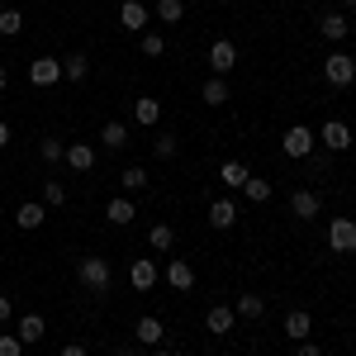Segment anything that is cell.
Wrapping results in <instances>:
<instances>
[{"label": "cell", "mask_w": 356, "mask_h": 356, "mask_svg": "<svg viewBox=\"0 0 356 356\" xmlns=\"http://www.w3.org/2000/svg\"><path fill=\"white\" fill-rule=\"evenodd\" d=\"M76 280H81L90 295H110L114 271H110V261H105V257H81V261H76Z\"/></svg>", "instance_id": "6da1fadb"}, {"label": "cell", "mask_w": 356, "mask_h": 356, "mask_svg": "<svg viewBox=\"0 0 356 356\" xmlns=\"http://www.w3.org/2000/svg\"><path fill=\"white\" fill-rule=\"evenodd\" d=\"M314 143H318V134H314L309 124H290L285 138H280V152H285L290 162H304V157H314Z\"/></svg>", "instance_id": "7a4b0ae2"}, {"label": "cell", "mask_w": 356, "mask_h": 356, "mask_svg": "<svg viewBox=\"0 0 356 356\" xmlns=\"http://www.w3.org/2000/svg\"><path fill=\"white\" fill-rule=\"evenodd\" d=\"M323 76H328V86H352L356 81V62L337 48V53H328V62H323Z\"/></svg>", "instance_id": "3957f363"}, {"label": "cell", "mask_w": 356, "mask_h": 356, "mask_svg": "<svg viewBox=\"0 0 356 356\" xmlns=\"http://www.w3.org/2000/svg\"><path fill=\"white\" fill-rule=\"evenodd\" d=\"M328 247L342 252V257H352L356 252V219H332L328 223Z\"/></svg>", "instance_id": "277c9868"}, {"label": "cell", "mask_w": 356, "mask_h": 356, "mask_svg": "<svg viewBox=\"0 0 356 356\" xmlns=\"http://www.w3.org/2000/svg\"><path fill=\"white\" fill-rule=\"evenodd\" d=\"M29 81L38 86V90H43V86H57L62 81V57H33V62H29Z\"/></svg>", "instance_id": "5b68a950"}, {"label": "cell", "mask_w": 356, "mask_h": 356, "mask_svg": "<svg viewBox=\"0 0 356 356\" xmlns=\"http://www.w3.org/2000/svg\"><path fill=\"white\" fill-rule=\"evenodd\" d=\"M233 67H238V48H233L228 38H214V43H209V72H214V76H228Z\"/></svg>", "instance_id": "8992f818"}, {"label": "cell", "mask_w": 356, "mask_h": 356, "mask_svg": "<svg viewBox=\"0 0 356 356\" xmlns=\"http://www.w3.org/2000/svg\"><path fill=\"white\" fill-rule=\"evenodd\" d=\"M318 143H323L328 152H347V147H352V129H347L342 119H328V124L318 129Z\"/></svg>", "instance_id": "52a82bcc"}, {"label": "cell", "mask_w": 356, "mask_h": 356, "mask_svg": "<svg viewBox=\"0 0 356 356\" xmlns=\"http://www.w3.org/2000/svg\"><path fill=\"white\" fill-rule=\"evenodd\" d=\"M134 337L143 342V347H162V337H166V323L157 318V314H143L134 323Z\"/></svg>", "instance_id": "ba28073f"}, {"label": "cell", "mask_w": 356, "mask_h": 356, "mask_svg": "<svg viewBox=\"0 0 356 356\" xmlns=\"http://www.w3.org/2000/svg\"><path fill=\"white\" fill-rule=\"evenodd\" d=\"M290 209H295V219H318V209H323V200H318V191H295L290 195Z\"/></svg>", "instance_id": "9c48e42d"}, {"label": "cell", "mask_w": 356, "mask_h": 356, "mask_svg": "<svg viewBox=\"0 0 356 356\" xmlns=\"http://www.w3.org/2000/svg\"><path fill=\"white\" fill-rule=\"evenodd\" d=\"M129 285H134V290H152V285H157V261H152V257H138L134 266H129Z\"/></svg>", "instance_id": "30bf717a"}, {"label": "cell", "mask_w": 356, "mask_h": 356, "mask_svg": "<svg viewBox=\"0 0 356 356\" xmlns=\"http://www.w3.org/2000/svg\"><path fill=\"white\" fill-rule=\"evenodd\" d=\"M233 323H238V314H233L228 304H214V309L204 314V328L214 332V337H228V332H233Z\"/></svg>", "instance_id": "8fae6325"}, {"label": "cell", "mask_w": 356, "mask_h": 356, "mask_svg": "<svg viewBox=\"0 0 356 356\" xmlns=\"http://www.w3.org/2000/svg\"><path fill=\"white\" fill-rule=\"evenodd\" d=\"M119 29H129V33L147 29V5H143V0H124V5H119Z\"/></svg>", "instance_id": "7c38bea8"}, {"label": "cell", "mask_w": 356, "mask_h": 356, "mask_svg": "<svg viewBox=\"0 0 356 356\" xmlns=\"http://www.w3.org/2000/svg\"><path fill=\"white\" fill-rule=\"evenodd\" d=\"M43 332H48V323H43V314H24V318L15 323V337H19L24 347H33V342H43Z\"/></svg>", "instance_id": "4fadbf2b"}, {"label": "cell", "mask_w": 356, "mask_h": 356, "mask_svg": "<svg viewBox=\"0 0 356 356\" xmlns=\"http://www.w3.org/2000/svg\"><path fill=\"white\" fill-rule=\"evenodd\" d=\"M166 285H171V290H191L195 285V266L181 261V257H171V261H166Z\"/></svg>", "instance_id": "5bb4252c"}, {"label": "cell", "mask_w": 356, "mask_h": 356, "mask_svg": "<svg viewBox=\"0 0 356 356\" xmlns=\"http://www.w3.org/2000/svg\"><path fill=\"white\" fill-rule=\"evenodd\" d=\"M157 119H162V100L138 95V100H134V124H143V129H157Z\"/></svg>", "instance_id": "9a60e30c"}, {"label": "cell", "mask_w": 356, "mask_h": 356, "mask_svg": "<svg viewBox=\"0 0 356 356\" xmlns=\"http://www.w3.org/2000/svg\"><path fill=\"white\" fill-rule=\"evenodd\" d=\"M309 332H314V318H309L304 309H290V314H285V337H290V342H309Z\"/></svg>", "instance_id": "2e32d148"}, {"label": "cell", "mask_w": 356, "mask_h": 356, "mask_svg": "<svg viewBox=\"0 0 356 356\" xmlns=\"http://www.w3.org/2000/svg\"><path fill=\"white\" fill-rule=\"evenodd\" d=\"M105 219H110V223H119V228H124V223H134V219H138L134 200H129V195H114L110 204H105Z\"/></svg>", "instance_id": "e0dca14e"}, {"label": "cell", "mask_w": 356, "mask_h": 356, "mask_svg": "<svg viewBox=\"0 0 356 356\" xmlns=\"http://www.w3.org/2000/svg\"><path fill=\"white\" fill-rule=\"evenodd\" d=\"M247 176H252V171H247V162H238V157H228V162L219 166V181L228 186V191H243Z\"/></svg>", "instance_id": "ac0fdd59"}, {"label": "cell", "mask_w": 356, "mask_h": 356, "mask_svg": "<svg viewBox=\"0 0 356 356\" xmlns=\"http://www.w3.org/2000/svg\"><path fill=\"white\" fill-rule=\"evenodd\" d=\"M43 219H48V209H43V204H33V200H24V204L15 209V223H19L24 233H33V228H43Z\"/></svg>", "instance_id": "d6986e66"}, {"label": "cell", "mask_w": 356, "mask_h": 356, "mask_svg": "<svg viewBox=\"0 0 356 356\" xmlns=\"http://www.w3.org/2000/svg\"><path fill=\"white\" fill-rule=\"evenodd\" d=\"M233 223H238V204H233V200H214V204H209V228H233Z\"/></svg>", "instance_id": "ffe728a7"}, {"label": "cell", "mask_w": 356, "mask_h": 356, "mask_svg": "<svg viewBox=\"0 0 356 356\" xmlns=\"http://www.w3.org/2000/svg\"><path fill=\"white\" fill-rule=\"evenodd\" d=\"M62 162L72 166V171H90V166H95V147H90V143H72Z\"/></svg>", "instance_id": "44dd1931"}, {"label": "cell", "mask_w": 356, "mask_h": 356, "mask_svg": "<svg viewBox=\"0 0 356 356\" xmlns=\"http://www.w3.org/2000/svg\"><path fill=\"white\" fill-rule=\"evenodd\" d=\"M318 33H323L328 43H347V33H352V24H347L342 15H323V19H318Z\"/></svg>", "instance_id": "7402d4cb"}, {"label": "cell", "mask_w": 356, "mask_h": 356, "mask_svg": "<svg viewBox=\"0 0 356 356\" xmlns=\"http://www.w3.org/2000/svg\"><path fill=\"white\" fill-rule=\"evenodd\" d=\"M86 76H90V57L86 53L62 57V81H86Z\"/></svg>", "instance_id": "603a6c76"}, {"label": "cell", "mask_w": 356, "mask_h": 356, "mask_svg": "<svg viewBox=\"0 0 356 356\" xmlns=\"http://www.w3.org/2000/svg\"><path fill=\"white\" fill-rule=\"evenodd\" d=\"M147 247H152V252H171V247H176V228H171V223H152V228H147Z\"/></svg>", "instance_id": "cb8c5ba5"}, {"label": "cell", "mask_w": 356, "mask_h": 356, "mask_svg": "<svg viewBox=\"0 0 356 356\" xmlns=\"http://www.w3.org/2000/svg\"><path fill=\"white\" fill-rule=\"evenodd\" d=\"M100 143H105V147H114V152H119V147H129V124L110 119V124L100 129Z\"/></svg>", "instance_id": "d4e9b609"}, {"label": "cell", "mask_w": 356, "mask_h": 356, "mask_svg": "<svg viewBox=\"0 0 356 356\" xmlns=\"http://www.w3.org/2000/svg\"><path fill=\"white\" fill-rule=\"evenodd\" d=\"M119 186H124V191H147V186H152V176H147V166H124Z\"/></svg>", "instance_id": "484cf974"}, {"label": "cell", "mask_w": 356, "mask_h": 356, "mask_svg": "<svg viewBox=\"0 0 356 356\" xmlns=\"http://www.w3.org/2000/svg\"><path fill=\"white\" fill-rule=\"evenodd\" d=\"M243 195L252 200V204H266V200H271V181H266V176H247Z\"/></svg>", "instance_id": "4316f807"}, {"label": "cell", "mask_w": 356, "mask_h": 356, "mask_svg": "<svg viewBox=\"0 0 356 356\" xmlns=\"http://www.w3.org/2000/svg\"><path fill=\"white\" fill-rule=\"evenodd\" d=\"M200 95H204V105H228V81L223 76H209Z\"/></svg>", "instance_id": "83f0119b"}, {"label": "cell", "mask_w": 356, "mask_h": 356, "mask_svg": "<svg viewBox=\"0 0 356 356\" xmlns=\"http://www.w3.org/2000/svg\"><path fill=\"white\" fill-rule=\"evenodd\" d=\"M238 318H261L266 314V300L261 295H238V309H233Z\"/></svg>", "instance_id": "f1b7e54d"}, {"label": "cell", "mask_w": 356, "mask_h": 356, "mask_svg": "<svg viewBox=\"0 0 356 356\" xmlns=\"http://www.w3.org/2000/svg\"><path fill=\"white\" fill-rule=\"evenodd\" d=\"M157 19L162 24H181L186 19V0H157Z\"/></svg>", "instance_id": "f546056e"}, {"label": "cell", "mask_w": 356, "mask_h": 356, "mask_svg": "<svg viewBox=\"0 0 356 356\" xmlns=\"http://www.w3.org/2000/svg\"><path fill=\"white\" fill-rule=\"evenodd\" d=\"M0 33H5V38H15V33H24V15L5 5V10H0Z\"/></svg>", "instance_id": "4dcf8cb0"}, {"label": "cell", "mask_w": 356, "mask_h": 356, "mask_svg": "<svg viewBox=\"0 0 356 356\" xmlns=\"http://www.w3.org/2000/svg\"><path fill=\"white\" fill-rule=\"evenodd\" d=\"M38 157H43V162H62V157H67V143H62V138H43V143H38Z\"/></svg>", "instance_id": "1f68e13d"}, {"label": "cell", "mask_w": 356, "mask_h": 356, "mask_svg": "<svg viewBox=\"0 0 356 356\" xmlns=\"http://www.w3.org/2000/svg\"><path fill=\"white\" fill-rule=\"evenodd\" d=\"M176 147H181V138H176V134H157V138H152V152H157V157H176Z\"/></svg>", "instance_id": "d6a6232c"}, {"label": "cell", "mask_w": 356, "mask_h": 356, "mask_svg": "<svg viewBox=\"0 0 356 356\" xmlns=\"http://www.w3.org/2000/svg\"><path fill=\"white\" fill-rule=\"evenodd\" d=\"M138 48H143V57H162L166 53V38H162V33H143Z\"/></svg>", "instance_id": "836d02e7"}, {"label": "cell", "mask_w": 356, "mask_h": 356, "mask_svg": "<svg viewBox=\"0 0 356 356\" xmlns=\"http://www.w3.org/2000/svg\"><path fill=\"white\" fill-rule=\"evenodd\" d=\"M0 356H24V342L15 332H0Z\"/></svg>", "instance_id": "e575fe53"}, {"label": "cell", "mask_w": 356, "mask_h": 356, "mask_svg": "<svg viewBox=\"0 0 356 356\" xmlns=\"http://www.w3.org/2000/svg\"><path fill=\"white\" fill-rule=\"evenodd\" d=\"M43 200H48V204H67V186H62V181H48V186H43Z\"/></svg>", "instance_id": "d590c367"}, {"label": "cell", "mask_w": 356, "mask_h": 356, "mask_svg": "<svg viewBox=\"0 0 356 356\" xmlns=\"http://www.w3.org/2000/svg\"><path fill=\"white\" fill-rule=\"evenodd\" d=\"M10 318H15V304H10V295H0V328H5Z\"/></svg>", "instance_id": "8d00e7d4"}, {"label": "cell", "mask_w": 356, "mask_h": 356, "mask_svg": "<svg viewBox=\"0 0 356 356\" xmlns=\"http://www.w3.org/2000/svg\"><path fill=\"white\" fill-rule=\"evenodd\" d=\"M295 356H323V352H318L314 342H295Z\"/></svg>", "instance_id": "74e56055"}, {"label": "cell", "mask_w": 356, "mask_h": 356, "mask_svg": "<svg viewBox=\"0 0 356 356\" xmlns=\"http://www.w3.org/2000/svg\"><path fill=\"white\" fill-rule=\"evenodd\" d=\"M57 356H90V352H86L81 342H67V347H62V352H57Z\"/></svg>", "instance_id": "f35d334b"}, {"label": "cell", "mask_w": 356, "mask_h": 356, "mask_svg": "<svg viewBox=\"0 0 356 356\" xmlns=\"http://www.w3.org/2000/svg\"><path fill=\"white\" fill-rule=\"evenodd\" d=\"M5 143H10V124L0 119V147H5Z\"/></svg>", "instance_id": "ab89813d"}, {"label": "cell", "mask_w": 356, "mask_h": 356, "mask_svg": "<svg viewBox=\"0 0 356 356\" xmlns=\"http://www.w3.org/2000/svg\"><path fill=\"white\" fill-rule=\"evenodd\" d=\"M5 86H10V67L0 62V90H5Z\"/></svg>", "instance_id": "60d3db41"}, {"label": "cell", "mask_w": 356, "mask_h": 356, "mask_svg": "<svg viewBox=\"0 0 356 356\" xmlns=\"http://www.w3.org/2000/svg\"><path fill=\"white\" fill-rule=\"evenodd\" d=\"M119 356H143V352H138V347H124V352H119Z\"/></svg>", "instance_id": "b9f144b4"}, {"label": "cell", "mask_w": 356, "mask_h": 356, "mask_svg": "<svg viewBox=\"0 0 356 356\" xmlns=\"http://www.w3.org/2000/svg\"><path fill=\"white\" fill-rule=\"evenodd\" d=\"M152 356H171V352H162V347H152Z\"/></svg>", "instance_id": "7bdbcfd3"}, {"label": "cell", "mask_w": 356, "mask_h": 356, "mask_svg": "<svg viewBox=\"0 0 356 356\" xmlns=\"http://www.w3.org/2000/svg\"><path fill=\"white\" fill-rule=\"evenodd\" d=\"M342 5H356V0H342Z\"/></svg>", "instance_id": "ee69618b"}]
</instances>
